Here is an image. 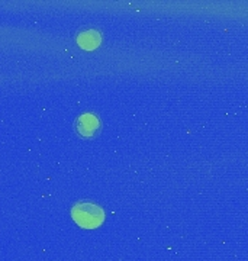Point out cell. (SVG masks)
Here are the masks:
<instances>
[{
  "label": "cell",
  "instance_id": "1",
  "mask_svg": "<svg viewBox=\"0 0 248 261\" xmlns=\"http://www.w3.org/2000/svg\"><path fill=\"white\" fill-rule=\"evenodd\" d=\"M71 216L83 228H97L105 221V211L93 202H80L71 209Z\"/></svg>",
  "mask_w": 248,
  "mask_h": 261
},
{
  "label": "cell",
  "instance_id": "2",
  "mask_svg": "<svg viewBox=\"0 0 248 261\" xmlns=\"http://www.w3.org/2000/svg\"><path fill=\"white\" fill-rule=\"evenodd\" d=\"M101 129V121L93 113H83L76 119V130L83 138H92Z\"/></svg>",
  "mask_w": 248,
  "mask_h": 261
},
{
  "label": "cell",
  "instance_id": "3",
  "mask_svg": "<svg viewBox=\"0 0 248 261\" xmlns=\"http://www.w3.org/2000/svg\"><path fill=\"white\" fill-rule=\"evenodd\" d=\"M77 41H79V45L84 49H94L101 44V37L96 31L92 29V31H86L82 35H79Z\"/></svg>",
  "mask_w": 248,
  "mask_h": 261
}]
</instances>
